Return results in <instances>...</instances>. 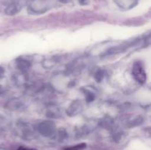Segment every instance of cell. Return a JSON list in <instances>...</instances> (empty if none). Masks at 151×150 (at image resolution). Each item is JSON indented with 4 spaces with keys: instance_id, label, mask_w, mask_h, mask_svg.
<instances>
[{
    "instance_id": "11",
    "label": "cell",
    "mask_w": 151,
    "mask_h": 150,
    "mask_svg": "<svg viewBox=\"0 0 151 150\" xmlns=\"http://www.w3.org/2000/svg\"><path fill=\"white\" fill-rule=\"evenodd\" d=\"M17 150H35L32 149H29V148H26V147H23V146H20Z\"/></svg>"
},
{
    "instance_id": "10",
    "label": "cell",
    "mask_w": 151,
    "mask_h": 150,
    "mask_svg": "<svg viewBox=\"0 0 151 150\" xmlns=\"http://www.w3.org/2000/svg\"><path fill=\"white\" fill-rule=\"evenodd\" d=\"M78 1H79L80 4H82V5H85L89 2V0H78Z\"/></svg>"
},
{
    "instance_id": "12",
    "label": "cell",
    "mask_w": 151,
    "mask_h": 150,
    "mask_svg": "<svg viewBox=\"0 0 151 150\" xmlns=\"http://www.w3.org/2000/svg\"><path fill=\"white\" fill-rule=\"evenodd\" d=\"M4 124H5V120L1 116H0V125H4Z\"/></svg>"
},
{
    "instance_id": "5",
    "label": "cell",
    "mask_w": 151,
    "mask_h": 150,
    "mask_svg": "<svg viewBox=\"0 0 151 150\" xmlns=\"http://www.w3.org/2000/svg\"><path fill=\"white\" fill-rule=\"evenodd\" d=\"M82 102L78 100L77 101H75L69 107V108L67 109V111H66V113L67 115L70 116H75V115L78 114L82 110Z\"/></svg>"
},
{
    "instance_id": "4",
    "label": "cell",
    "mask_w": 151,
    "mask_h": 150,
    "mask_svg": "<svg viewBox=\"0 0 151 150\" xmlns=\"http://www.w3.org/2000/svg\"><path fill=\"white\" fill-rule=\"evenodd\" d=\"M26 104L22 99L19 98H13L9 100L6 104V107L10 110H22L25 107Z\"/></svg>"
},
{
    "instance_id": "13",
    "label": "cell",
    "mask_w": 151,
    "mask_h": 150,
    "mask_svg": "<svg viewBox=\"0 0 151 150\" xmlns=\"http://www.w3.org/2000/svg\"><path fill=\"white\" fill-rule=\"evenodd\" d=\"M60 1H62V2H64V3H66V2H68V1H69V0H60Z\"/></svg>"
},
{
    "instance_id": "6",
    "label": "cell",
    "mask_w": 151,
    "mask_h": 150,
    "mask_svg": "<svg viewBox=\"0 0 151 150\" xmlns=\"http://www.w3.org/2000/svg\"><path fill=\"white\" fill-rule=\"evenodd\" d=\"M21 9H22V5H21L20 3L14 1L6 7L5 13L8 16H13V15H16V13H19Z\"/></svg>"
},
{
    "instance_id": "2",
    "label": "cell",
    "mask_w": 151,
    "mask_h": 150,
    "mask_svg": "<svg viewBox=\"0 0 151 150\" xmlns=\"http://www.w3.org/2000/svg\"><path fill=\"white\" fill-rule=\"evenodd\" d=\"M133 75L136 80L140 84H144L147 80V75L142 64L139 62H136L133 66Z\"/></svg>"
},
{
    "instance_id": "3",
    "label": "cell",
    "mask_w": 151,
    "mask_h": 150,
    "mask_svg": "<svg viewBox=\"0 0 151 150\" xmlns=\"http://www.w3.org/2000/svg\"><path fill=\"white\" fill-rule=\"evenodd\" d=\"M38 129L42 135L49 136L55 133L56 127L54 122L47 120L40 122L38 124Z\"/></svg>"
},
{
    "instance_id": "7",
    "label": "cell",
    "mask_w": 151,
    "mask_h": 150,
    "mask_svg": "<svg viewBox=\"0 0 151 150\" xmlns=\"http://www.w3.org/2000/svg\"><path fill=\"white\" fill-rule=\"evenodd\" d=\"M17 68L22 71H27L30 67V63L27 60L24 58H19L16 61Z\"/></svg>"
},
{
    "instance_id": "9",
    "label": "cell",
    "mask_w": 151,
    "mask_h": 150,
    "mask_svg": "<svg viewBox=\"0 0 151 150\" xmlns=\"http://www.w3.org/2000/svg\"><path fill=\"white\" fill-rule=\"evenodd\" d=\"M85 94H86V98L87 101H88V102H90V101H93V100L94 99V95L93 93L86 91Z\"/></svg>"
},
{
    "instance_id": "8",
    "label": "cell",
    "mask_w": 151,
    "mask_h": 150,
    "mask_svg": "<svg viewBox=\"0 0 151 150\" xmlns=\"http://www.w3.org/2000/svg\"><path fill=\"white\" fill-rule=\"evenodd\" d=\"M86 147V144L82 143V144H78V145L73 146L67 147L65 149V150H83Z\"/></svg>"
},
{
    "instance_id": "1",
    "label": "cell",
    "mask_w": 151,
    "mask_h": 150,
    "mask_svg": "<svg viewBox=\"0 0 151 150\" xmlns=\"http://www.w3.org/2000/svg\"><path fill=\"white\" fill-rule=\"evenodd\" d=\"M57 0H32L29 4V10L32 13H42L55 5Z\"/></svg>"
}]
</instances>
